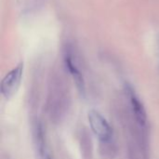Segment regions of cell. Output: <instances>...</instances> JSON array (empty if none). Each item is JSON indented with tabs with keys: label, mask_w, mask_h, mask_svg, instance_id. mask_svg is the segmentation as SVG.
I'll list each match as a JSON object with an SVG mask.
<instances>
[{
	"label": "cell",
	"mask_w": 159,
	"mask_h": 159,
	"mask_svg": "<svg viewBox=\"0 0 159 159\" xmlns=\"http://www.w3.org/2000/svg\"><path fill=\"white\" fill-rule=\"evenodd\" d=\"M65 65H66V68L68 69L69 73L71 74L75 85H76V88L77 89L79 90V92L85 96V93H86V87H85V82H84V78L80 73V71L77 69V67L75 66V64L73 62V60L70 56H67L65 58Z\"/></svg>",
	"instance_id": "cell-4"
},
{
	"label": "cell",
	"mask_w": 159,
	"mask_h": 159,
	"mask_svg": "<svg viewBox=\"0 0 159 159\" xmlns=\"http://www.w3.org/2000/svg\"><path fill=\"white\" fill-rule=\"evenodd\" d=\"M128 93H129V96L130 99L131 107H132L134 116L136 117V120L138 121L140 126L144 127L146 124L147 116H146V112H145V109L143 107V104L141 102L140 99L134 93V90L132 89V88L128 87Z\"/></svg>",
	"instance_id": "cell-3"
},
{
	"label": "cell",
	"mask_w": 159,
	"mask_h": 159,
	"mask_svg": "<svg viewBox=\"0 0 159 159\" xmlns=\"http://www.w3.org/2000/svg\"><path fill=\"white\" fill-rule=\"evenodd\" d=\"M23 73V63H20L17 67L12 69L1 82V93L5 99L9 100L18 91Z\"/></svg>",
	"instance_id": "cell-1"
},
{
	"label": "cell",
	"mask_w": 159,
	"mask_h": 159,
	"mask_svg": "<svg viewBox=\"0 0 159 159\" xmlns=\"http://www.w3.org/2000/svg\"><path fill=\"white\" fill-rule=\"evenodd\" d=\"M89 126L93 133L102 142H108L112 138L113 130L107 120L96 110H90L88 115Z\"/></svg>",
	"instance_id": "cell-2"
},
{
	"label": "cell",
	"mask_w": 159,
	"mask_h": 159,
	"mask_svg": "<svg viewBox=\"0 0 159 159\" xmlns=\"http://www.w3.org/2000/svg\"><path fill=\"white\" fill-rule=\"evenodd\" d=\"M39 157H40V159H52V157L49 153V150L48 148V146H46L41 152L38 153Z\"/></svg>",
	"instance_id": "cell-5"
}]
</instances>
